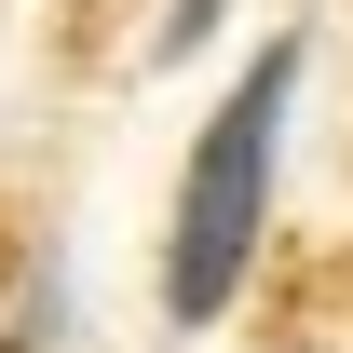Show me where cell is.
<instances>
[{
  "label": "cell",
  "mask_w": 353,
  "mask_h": 353,
  "mask_svg": "<svg viewBox=\"0 0 353 353\" xmlns=\"http://www.w3.org/2000/svg\"><path fill=\"white\" fill-rule=\"evenodd\" d=\"M218 14H231V0H163V41H150V54H190V41H218Z\"/></svg>",
  "instance_id": "cell-2"
},
{
  "label": "cell",
  "mask_w": 353,
  "mask_h": 353,
  "mask_svg": "<svg viewBox=\"0 0 353 353\" xmlns=\"http://www.w3.org/2000/svg\"><path fill=\"white\" fill-rule=\"evenodd\" d=\"M285 109H299V41H272L218 95V123H204L190 176H176V231H163V312L176 326H218L245 299V259L272 231V136H285Z\"/></svg>",
  "instance_id": "cell-1"
}]
</instances>
